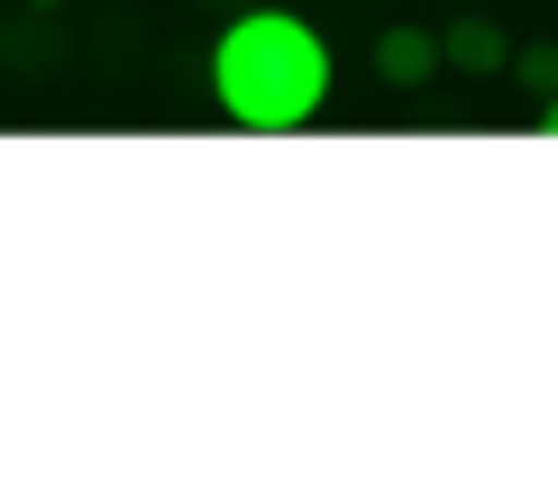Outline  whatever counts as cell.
Returning <instances> with one entry per match:
<instances>
[{
    "label": "cell",
    "mask_w": 558,
    "mask_h": 494,
    "mask_svg": "<svg viewBox=\"0 0 558 494\" xmlns=\"http://www.w3.org/2000/svg\"><path fill=\"white\" fill-rule=\"evenodd\" d=\"M504 74H522V83H531V92L549 101V92H558V46H531V56H513Z\"/></svg>",
    "instance_id": "obj_4"
},
{
    "label": "cell",
    "mask_w": 558,
    "mask_h": 494,
    "mask_svg": "<svg viewBox=\"0 0 558 494\" xmlns=\"http://www.w3.org/2000/svg\"><path fill=\"white\" fill-rule=\"evenodd\" d=\"M28 10H56V0H28Z\"/></svg>",
    "instance_id": "obj_6"
},
{
    "label": "cell",
    "mask_w": 558,
    "mask_h": 494,
    "mask_svg": "<svg viewBox=\"0 0 558 494\" xmlns=\"http://www.w3.org/2000/svg\"><path fill=\"white\" fill-rule=\"evenodd\" d=\"M541 137H558V92H549V101H541Z\"/></svg>",
    "instance_id": "obj_5"
},
{
    "label": "cell",
    "mask_w": 558,
    "mask_h": 494,
    "mask_svg": "<svg viewBox=\"0 0 558 494\" xmlns=\"http://www.w3.org/2000/svg\"><path fill=\"white\" fill-rule=\"evenodd\" d=\"M376 74H385L393 92H422V83L439 74V37H430V28H385V37H376Z\"/></svg>",
    "instance_id": "obj_3"
},
{
    "label": "cell",
    "mask_w": 558,
    "mask_h": 494,
    "mask_svg": "<svg viewBox=\"0 0 558 494\" xmlns=\"http://www.w3.org/2000/svg\"><path fill=\"white\" fill-rule=\"evenodd\" d=\"M439 64H449V74H476V83H495L504 64H513V37L495 28V19H449V28H439Z\"/></svg>",
    "instance_id": "obj_2"
},
{
    "label": "cell",
    "mask_w": 558,
    "mask_h": 494,
    "mask_svg": "<svg viewBox=\"0 0 558 494\" xmlns=\"http://www.w3.org/2000/svg\"><path fill=\"white\" fill-rule=\"evenodd\" d=\"M211 101L257 137L312 129V110L330 101V46H320V28L293 19V10L229 19L220 46H211Z\"/></svg>",
    "instance_id": "obj_1"
}]
</instances>
